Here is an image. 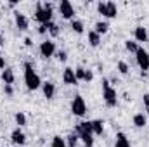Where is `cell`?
<instances>
[{
	"label": "cell",
	"mask_w": 149,
	"mask_h": 147,
	"mask_svg": "<svg viewBox=\"0 0 149 147\" xmlns=\"http://www.w3.org/2000/svg\"><path fill=\"white\" fill-rule=\"evenodd\" d=\"M71 28H73L74 33H78V35H81V33H83V23H81V21H78V19H73Z\"/></svg>",
	"instance_id": "cell-23"
},
{
	"label": "cell",
	"mask_w": 149,
	"mask_h": 147,
	"mask_svg": "<svg viewBox=\"0 0 149 147\" xmlns=\"http://www.w3.org/2000/svg\"><path fill=\"white\" fill-rule=\"evenodd\" d=\"M28 17L24 16V14H21V12H16V26L21 30V31H24V30H28Z\"/></svg>",
	"instance_id": "cell-10"
},
{
	"label": "cell",
	"mask_w": 149,
	"mask_h": 147,
	"mask_svg": "<svg viewBox=\"0 0 149 147\" xmlns=\"http://www.w3.org/2000/svg\"><path fill=\"white\" fill-rule=\"evenodd\" d=\"M63 81H64L66 85H76V83H78V80H76V76H74V71L71 68H66V69H64V73H63Z\"/></svg>",
	"instance_id": "cell-9"
},
{
	"label": "cell",
	"mask_w": 149,
	"mask_h": 147,
	"mask_svg": "<svg viewBox=\"0 0 149 147\" xmlns=\"http://www.w3.org/2000/svg\"><path fill=\"white\" fill-rule=\"evenodd\" d=\"M10 140H12V144H16V146H23V144L26 142V135H24L19 128H16V130L12 132V135H10Z\"/></svg>",
	"instance_id": "cell-8"
},
{
	"label": "cell",
	"mask_w": 149,
	"mask_h": 147,
	"mask_svg": "<svg viewBox=\"0 0 149 147\" xmlns=\"http://www.w3.org/2000/svg\"><path fill=\"white\" fill-rule=\"evenodd\" d=\"M134 35H135V40H137V42H148V40H149L148 30H146L144 26H137Z\"/></svg>",
	"instance_id": "cell-12"
},
{
	"label": "cell",
	"mask_w": 149,
	"mask_h": 147,
	"mask_svg": "<svg viewBox=\"0 0 149 147\" xmlns=\"http://www.w3.org/2000/svg\"><path fill=\"white\" fill-rule=\"evenodd\" d=\"M125 49H127L128 52H134V54H135V52L139 50V45H137V42H134V40H127V42H125Z\"/></svg>",
	"instance_id": "cell-22"
},
{
	"label": "cell",
	"mask_w": 149,
	"mask_h": 147,
	"mask_svg": "<svg viewBox=\"0 0 149 147\" xmlns=\"http://www.w3.org/2000/svg\"><path fill=\"white\" fill-rule=\"evenodd\" d=\"M92 132H94V135H102L104 125H102L101 119H94V121H92Z\"/></svg>",
	"instance_id": "cell-17"
},
{
	"label": "cell",
	"mask_w": 149,
	"mask_h": 147,
	"mask_svg": "<svg viewBox=\"0 0 149 147\" xmlns=\"http://www.w3.org/2000/svg\"><path fill=\"white\" fill-rule=\"evenodd\" d=\"M47 31H49L54 38L59 37V26H57L56 23H52V21H50V23H47Z\"/></svg>",
	"instance_id": "cell-20"
},
{
	"label": "cell",
	"mask_w": 149,
	"mask_h": 147,
	"mask_svg": "<svg viewBox=\"0 0 149 147\" xmlns=\"http://www.w3.org/2000/svg\"><path fill=\"white\" fill-rule=\"evenodd\" d=\"M2 81H3L5 85H12V83H14V71H12L10 68H5V69L2 71Z\"/></svg>",
	"instance_id": "cell-13"
},
{
	"label": "cell",
	"mask_w": 149,
	"mask_h": 147,
	"mask_svg": "<svg viewBox=\"0 0 149 147\" xmlns=\"http://www.w3.org/2000/svg\"><path fill=\"white\" fill-rule=\"evenodd\" d=\"M144 106H146V109H148V114H149V94H144Z\"/></svg>",
	"instance_id": "cell-32"
},
{
	"label": "cell",
	"mask_w": 149,
	"mask_h": 147,
	"mask_svg": "<svg viewBox=\"0 0 149 147\" xmlns=\"http://www.w3.org/2000/svg\"><path fill=\"white\" fill-rule=\"evenodd\" d=\"M106 5H108V17H116V14H118L116 3L114 2H106Z\"/></svg>",
	"instance_id": "cell-21"
},
{
	"label": "cell",
	"mask_w": 149,
	"mask_h": 147,
	"mask_svg": "<svg viewBox=\"0 0 149 147\" xmlns=\"http://www.w3.org/2000/svg\"><path fill=\"white\" fill-rule=\"evenodd\" d=\"M118 71L121 74H127L128 73V64H127L125 61H120V62H118Z\"/></svg>",
	"instance_id": "cell-28"
},
{
	"label": "cell",
	"mask_w": 149,
	"mask_h": 147,
	"mask_svg": "<svg viewBox=\"0 0 149 147\" xmlns=\"http://www.w3.org/2000/svg\"><path fill=\"white\" fill-rule=\"evenodd\" d=\"M74 76H76V80H78V81H80V80H83V78H85V69H83L81 66H80V68H76V69H74Z\"/></svg>",
	"instance_id": "cell-29"
},
{
	"label": "cell",
	"mask_w": 149,
	"mask_h": 147,
	"mask_svg": "<svg viewBox=\"0 0 149 147\" xmlns=\"http://www.w3.org/2000/svg\"><path fill=\"white\" fill-rule=\"evenodd\" d=\"M42 90H43V95H45L47 99H54L56 87H54V83H52V81H45V83L42 85Z\"/></svg>",
	"instance_id": "cell-11"
},
{
	"label": "cell",
	"mask_w": 149,
	"mask_h": 147,
	"mask_svg": "<svg viewBox=\"0 0 149 147\" xmlns=\"http://www.w3.org/2000/svg\"><path fill=\"white\" fill-rule=\"evenodd\" d=\"M59 12H61V16H63L64 19H71L74 16V9H73V5H71V2H70V0H61V3H59Z\"/></svg>",
	"instance_id": "cell-6"
},
{
	"label": "cell",
	"mask_w": 149,
	"mask_h": 147,
	"mask_svg": "<svg viewBox=\"0 0 149 147\" xmlns=\"http://www.w3.org/2000/svg\"><path fill=\"white\" fill-rule=\"evenodd\" d=\"M3 90H5V94H7V95H12V85H5V87H3Z\"/></svg>",
	"instance_id": "cell-33"
},
{
	"label": "cell",
	"mask_w": 149,
	"mask_h": 147,
	"mask_svg": "<svg viewBox=\"0 0 149 147\" xmlns=\"http://www.w3.org/2000/svg\"><path fill=\"white\" fill-rule=\"evenodd\" d=\"M97 12L108 17V5H106L104 2H99V3H97Z\"/></svg>",
	"instance_id": "cell-27"
},
{
	"label": "cell",
	"mask_w": 149,
	"mask_h": 147,
	"mask_svg": "<svg viewBox=\"0 0 149 147\" xmlns=\"http://www.w3.org/2000/svg\"><path fill=\"white\" fill-rule=\"evenodd\" d=\"M54 52H56V45H54V42H42V45H40V54L43 55V57H50V55H54Z\"/></svg>",
	"instance_id": "cell-7"
},
{
	"label": "cell",
	"mask_w": 149,
	"mask_h": 147,
	"mask_svg": "<svg viewBox=\"0 0 149 147\" xmlns=\"http://www.w3.org/2000/svg\"><path fill=\"white\" fill-rule=\"evenodd\" d=\"M114 147H130V140L127 139L125 133H116V142H114Z\"/></svg>",
	"instance_id": "cell-14"
},
{
	"label": "cell",
	"mask_w": 149,
	"mask_h": 147,
	"mask_svg": "<svg viewBox=\"0 0 149 147\" xmlns=\"http://www.w3.org/2000/svg\"><path fill=\"white\" fill-rule=\"evenodd\" d=\"M35 19L40 24H47L52 19V3L45 2V3H37V10H35Z\"/></svg>",
	"instance_id": "cell-1"
},
{
	"label": "cell",
	"mask_w": 149,
	"mask_h": 147,
	"mask_svg": "<svg viewBox=\"0 0 149 147\" xmlns=\"http://www.w3.org/2000/svg\"><path fill=\"white\" fill-rule=\"evenodd\" d=\"M76 144H78V135H76V133L68 135V139H66V146L68 147H76Z\"/></svg>",
	"instance_id": "cell-24"
},
{
	"label": "cell",
	"mask_w": 149,
	"mask_h": 147,
	"mask_svg": "<svg viewBox=\"0 0 149 147\" xmlns=\"http://www.w3.org/2000/svg\"><path fill=\"white\" fill-rule=\"evenodd\" d=\"M45 31H47V24H40V28H38V33H40V35H43Z\"/></svg>",
	"instance_id": "cell-34"
},
{
	"label": "cell",
	"mask_w": 149,
	"mask_h": 147,
	"mask_svg": "<svg viewBox=\"0 0 149 147\" xmlns=\"http://www.w3.org/2000/svg\"><path fill=\"white\" fill-rule=\"evenodd\" d=\"M102 97H104V102H106L108 107L116 106V92H114V88L109 87L108 80H102Z\"/></svg>",
	"instance_id": "cell-3"
},
{
	"label": "cell",
	"mask_w": 149,
	"mask_h": 147,
	"mask_svg": "<svg viewBox=\"0 0 149 147\" xmlns=\"http://www.w3.org/2000/svg\"><path fill=\"white\" fill-rule=\"evenodd\" d=\"M50 147H66V140L61 137H54L52 139V146Z\"/></svg>",
	"instance_id": "cell-25"
},
{
	"label": "cell",
	"mask_w": 149,
	"mask_h": 147,
	"mask_svg": "<svg viewBox=\"0 0 149 147\" xmlns=\"http://www.w3.org/2000/svg\"><path fill=\"white\" fill-rule=\"evenodd\" d=\"M31 43H33L31 38H24V45H26V47H31Z\"/></svg>",
	"instance_id": "cell-36"
},
{
	"label": "cell",
	"mask_w": 149,
	"mask_h": 147,
	"mask_svg": "<svg viewBox=\"0 0 149 147\" xmlns=\"http://www.w3.org/2000/svg\"><path fill=\"white\" fill-rule=\"evenodd\" d=\"M78 139H81V142H83V146L85 147H92L94 146V135H92V133H80Z\"/></svg>",
	"instance_id": "cell-16"
},
{
	"label": "cell",
	"mask_w": 149,
	"mask_h": 147,
	"mask_svg": "<svg viewBox=\"0 0 149 147\" xmlns=\"http://www.w3.org/2000/svg\"><path fill=\"white\" fill-rule=\"evenodd\" d=\"M3 68H5V61H3V57L0 55V71H3Z\"/></svg>",
	"instance_id": "cell-35"
},
{
	"label": "cell",
	"mask_w": 149,
	"mask_h": 147,
	"mask_svg": "<svg viewBox=\"0 0 149 147\" xmlns=\"http://www.w3.org/2000/svg\"><path fill=\"white\" fill-rule=\"evenodd\" d=\"M135 61H137L139 68H141L144 73L149 69V54L142 49V47H139V50L135 52Z\"/></svg>",
	"instance_id": "cell-5"
},
{
	"label": "cell",
	"mask_w": 149,
	"mask_h": 147,
	"mask_svg": "<svg viewBox=\"0 0 149 147\" xmlns=\"http://www.w3.org/2000/svg\"><path fill=\"white\" fill-rule=\"evenodd\" d=\"M92 78H94V73H92L90 69H88V71L85 69V78H83V81H92Z\"/></svg>",
	"instance_id": "cell-31"
},
{
	"label": "cell",
	"mask_w": 149,
	"mask_h": 147,
	"mask_svg": "<svg viewBox=\"0 0 149 147\" xmlns=\"http://www.w3.org/2000/svg\"><path fill=\"white\" fill-rule=\"evenodd\" d=\"M71 112H73L74 116H85V112H87V104H85V101H83V97L81 95H74L73 102H71Z\"/></svg>",
	"instance_id": "cell-4"
},
{
	"label": "cell",
	"mask_w": 149,
	"mask_h": 147,
	"mask_svg": "<svg viewBox=\"0 0 149 147\" xmlns=\"http://www.w3.org/2000/svg\"><path fill=\"white\" fill-rule=\"evenodd\" d=\"M24 81H26V87H28L30 90H37L38 87L42 85L40 76L33 71L31 62H24Z\"/></svg>",
	"instance_id": "cell-2"
},
{
	"label": "cell",
	"mask_w": 149,
	"mask_h": 147,
	"mask_svg": "<svg viewBox=\"0 0 149 147\" xmlns=\"http://www.w3.org/2000/svg\"><path fill=\"white\" fill-rule=\"evenodd\" d=\"M108 30H109V24H108V23H104V21L95 23V30H94V31H95L97 35H104Z\"/></svg>",
	"instance_id": "cell-18"
},
{
	"label": "cell",
	"mask_w": 149,
	"mask_h": 147,
	"mask_svg": "<svg viewBox=\"0 0 149 147\" xmlns=\"http://www.w3.org/2000/svg\"><path fill=\"white\" fill-rule=\"evenodd\" d=\"M88 43L92 47H97L101 43V35H97L95 31H88Z\"/></svg>",
	"instance_id": "cell-19"
},
{
	"label": "cell",
	"mask_w": 149,
	"mask_h": 147,
	"mask_svg": "<svg viewBox=\"0 0 149 147\" xmlns=\"http://www.w3.org/2000/svg\"><path fill=\"white\" fill-rule=\"evenodd\" d=\"M56 57H57V59H59L61 62H66V59H68V54H66L64 50H59V52L56 54Z\"/></svg>",
	"instance_id": "cell-30"
},
{
	"label": "cell",
	"mask_w": 149,
	"mask_h": 147,
	"mask_svg": "<svg viewBox=\"0 0 149 147\" xmlns=\"http://www.w3.org/2000/svg\"><path fill=\"white\" fill-rule=\"evenodd\" d=\"M14 118H16V123H17L19 126H24V125H26V116H24L23 112H16Z\"/></svg>",
	"instance_id": "cell-26"
},
{
	"label": "cell",
	"mask_w": 149,
	"mask_h": 147,
	"mask_svg": "<svg viewBox=\"0 0 149 147\" xmlns=\"http://www.w3.org/2000/svg\"><path fill=\"white\" fill-rule=\"evenodd\" d=\"M146 123H148V118H146V114H144V112H139V114H135V116H134V125H135L137 128L146 126Z\"/></svg>",
	"instance_id": "cell-15"
}]
</instances>
